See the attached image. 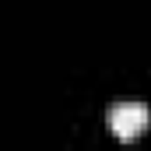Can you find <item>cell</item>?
Wrapping results in <instances>:
<instances>
[{"label":"cell","mask_w":151,"mask_h":151,"mask_svg":"<svg viewBox=\"0 0 151 151\" xmlns=\"http://www.w3.org/2000/svg\"><path fill=\"white\" fill-rule=\"evenodd\" d=\"M148 127H151V109L141 102H123L109 109V130L119 141H137Z\"/></svg>","instance_id":"cell-1"}]
</instances>
